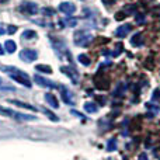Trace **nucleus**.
<instances>
[{
    "mask_svg": "<svg viewBox=\"0 0 160 160\" xmlns=\"http://www.w3.org/2000/svg\"><path fill=\"white\" fill-rule=\"evenodd\" d=\"M0 69H2L3 72L10 73V78L13 80H16L17 83H21V84H24L25 87H28V88L31 87V80L25 72L17 69V68H11V66H2Z\"/></svg>",
    "mask_w": 160,
    "mask_h": 160,
    "instance_id": "1",
    "label": "nucleus"
},
{
    "mask_svg": "<svg viewBox=\"0 0 160 160\" xmlns=\"http://www.w3.org/2000/svg\"><path fill=\"white\" fill-rule=\"evenodd\" d=\"M0 114L2 115H7L11 118H16L18 121H35L37 117L35 115H28V114H21V112H16V111L11 110H4V108L0 107Z\"/></svg>",
    "mask_w": 160,
    "mask_h": 160,
    "instance_id": "2",
    "label": "nucleus"
},
{
    "mask_svg": "<svg viewBox=\"0 0 160 160\" xmlns=\"http://www.w3.org/2000/svg\"><path fill=\"white\" fill-rule=\"evenodd\" d=\"M91 41H93V35L87 34L86 31H78L75 34V44L79 47H87Z\"/></svg>",
    "mask_w": 160,
    "mask_h": 160,
    "instance_id": "3",
    "label": "nucleus"
},
{
    "mask_svg": "<svg viewBox=\"0 0 160 160\" xmlns=\"http://www.w3.org/2000/svg\"><path fill=\"white\" fill-rule=\"evenodd\" d=\"M20 58L24 62H34L38 58V52L34 49H24L22 52H20Z\"/></svg>",
    "mask_w": 160,
    "mask_h": 160,
    "instance_id": "4",
    "label": "nucleus"
},
{
    "mask_svg": "<svg viewBox=\"0 0 160 160\" xmlns=\"http://www.w3.org/2000/svg\"><path fill=\"white\" fill-rule=\"evenodd\" d=\"M20 11H22L24 14H37L38 13V6L32 2L22 3V4L20 6Z\"/></svg>",
    "mask_w": 160,
    "mask_h": 160,
    "instance_id": "5",
    "label": "nucleus"
},
{
    "mask_svg": "<svg viewBox=\"0 0 160 160\" xmlns=\"http://www.w3.org/2000/svg\"><path fill=\"white\" fill-rule=\"evenodd\" d=\"M61 72L66 73V76L72 80L73 83H78L79 82V76H78V70L73 69L72 66H62L61 68Z\"/></svg>",
    "mask_w": 160,
    "mask_h": 160,
    "instance_id": "6",
    "label": "nucleus"
},
{
    "mask_svg": "<svg viewBox=\"0 0 160 160\" xmlns=\"http://www.w3.org/2000/svg\"><path fill=\"white\" fill-rule=\"evenodd\" d=\"M34 82H35L38 86H41V87H49V88H55L56 87V84L53 82H51V80L42 78V76H39V75L34 76Z\"/></svg>",
    "mask_w": 160,
    "mask_h": 160,
    "instance_id": "7",
    "label": "nucleus"
},
{
    "mask_svg": "<svg viewBox=\"0 0 160 160\" xmlns=\"http://www.w3.org/2000/svg\"><path fill=\"white\" fill-rule=\"evenodd\" d=\"M59 11L63 14H68V16H70V14H73L76 11V6L73 4V3L70 2H63L59 4Z\"/></svg>",
    "mask_w": 160,
    "mask_h": 160,
    "instance_id": "8",
    "label": "nucleus"
},
{
    "mask_svg": "<svg viewBox=\"0 0 160 160\" xmlns=\"http://www.w3.org/2000/svg\"><path fill=\"white\" fill-rule=\"evenodd\" d=\"M59 90H61V94H62V100H63L66 104H69V105H73L75 104V101H73V94L70 93L69 90H68V87H65V86H61L59 87Z\"/></svg>",
    "mask_w": 160,
    "mask_h": 160,
    "instance_id": "9",
    "label": "nucleus"
},
{
    "mask_svg": "<svg viewBox=\"0 0 160 160\" xmlns=\"http://www.w3.org/2000/svg\"><path fill=\"white\" fill-rule=\"evenodd\" d=\"M131 28H132V27H131V24H124V25H121V27L117 28L115 35L118 37V38H125V37L129 34Z\"/></svg>",
    "mask_w": 160,
    "mask_h": 160,
    "instance_id": "10",
    "label": "nucleus"
},
{
    "mask_svg": "<svg viewBox=\"0 0 160 160\" xmlns=\"http://www.w3.org/2000/svg\"><path fill=\"white\" fill-rule=\"evenodd\" d=\"M94 83H96V87L101 88V90H105V88H108V86H110V80L102 78V76H96Z\"/></svg>",
    "mask_w": 160,
    "mask_h": 160,
    "instance_id": "11",
    "label": "nucleus"
},
{
    "mask_svg": "<svg viewBox=\"0 0 160 160\" xmlns=\"http://www.w3.org/2000/svg\"><path fill=\"white\" fill-rule=\"evenodd\" d=\"M45 101H47L52 108H58L59 107V102H58V100H56V97L53 96V94H49V93L45 94Z\"/></svg>",
    "mask_w": 160,
    "mask_h": 160,
    "instance_id": "12",
    "label": "nucleus"
},
{
    "mask_svg": "<svg viewBox=\"0 0 160 160\" xmlns=\"http://www.w3.org/2000/svg\"><path fill=\"white\" fill-rule=\"evenodd\" d=\"M142 44H143V41H142V32L133 34L132 38H131V45L132 47H141Z\"/></svg>",
    "mask_w": 160,
    "mask_h": 160,
    "instance_id": "13",
    "label": "nucleus"
},
{
    "mask_svg": "<svg viewBox=\"0 0 160 160\" xmlns=\"http://www.w3.org/2000/svg\"><path fill=\"white\" fill-rule=\"evenodd\" d=\"M4 49H6V52H8V53L16 52V49H17L16 42H14L13 39H7V41L4 42Z\"/></svg>",
    "mask_w": 160,
    "mask_h": 160,
    "instance_id": "14",
    "label": "nucleus"
},
{
    "mask_svg": "<svg viewBox=\"0 0 160 160\" xmlns=\"http://www.w3.org/2000/svg\"><path fill=\"white\" fill-rule=\"evenodd\" d=\"M10 102H11V104H14V105H17V107L27 108V110H31V111H37V110H38V108L32 107V105H30V104H25V102H21V101H16V100H10Z\"/></svg>",
    "mask_w": 160,
    "mask_h": 160,
    "instance_id": "15",
    "label": "nucleus"
},
{
    "mask_svg": "<svg viewBox=\"0 0 160 160\" xmlns=\"http://www.w3.org/2000/svg\"><path fill=\"white\" fill-rule=\"evenodd\" d=\"M97 110H98V108H97V105L94 104V102H86L84 104V111L86 112H88V114H94V112H97Z\"/></svg>",
    "mask_w": 160,
    "mask_h": 160,
    "instance_id": "16",
    "label": "nucleus"
},
{
    "mask_svg": "<svg viewBox=\"0 0 160 160\" xmlns=\"http://www.w3.org/2000/svg\"><path fill=\"white\" fill-rule=\"evenodd\" d=\"M78 59H79L80 63L84 65V66H88V65H90V58H88L87 55H84V53H80L78 56Z\"/></svg>",
    "mask_w": 160,
    "mask_h": 160,
    "instance_id": "17",
    "label": "nucleus"
},
{
    "mask_svg": "<svg viewBox=\"0 0 160 160\" xmlns=\"http://www.w3.org/2000/svg\"><path fill=\"white\" fill-rule=\"evenodd\" d=\"M117 149V139H110V141L107 142V150L108 152H114V150Z\"/></svg>",
    "mask_w": 160,
    "mask_h": 160,
    "instance_id": "18",
    "label": "nucleus"
},
{
    "mask_svg": "<svg viewBox=\"0 0 160 160\" xmlns=\"http://www.w3.org/2000/svg\"><path fill=\"white\" fill-rule=\"evenodd\" d=\"M35 69L38 70V72H44V73H52V69H51L49 66H47V65H37Z\"/></svg>",
    "mask_w": 160,
    "mask_h": 160,
    "instance_id": "19",
    "label": "nucleus"
},
{
    "mask_svg": "<svg viewBox=\"0 0 160 160\" xmlns=\"http://www.w3.org/2000/svg\"><path fill=\"white\" fill-rule=\"evenodd\" d=\"M42 111H44V114H45L47 117H49L51 121H53V122H58V121H59V118H58V117H56L53 112H51V111H48V110H42Z\"/></svg>",
    "mask_w": 160,
    "mask_h": 160,
    "instance_id": "20",
    "label": "nucleus"
},
{
    "mask_svg": "<svg viewBox=\"0 0 160 160\" xmlns=\"http://www.w3.org/2000/svg\"><path fill=\"white\" fill-rule=\"evenodd\" d=\"M37 34L34 32V31H25V32H22V38H35Z\"/></svg>",
    "mask_w": 160,
    "mask_h": 160,
    "instance_id": "21",
    "label": "nucleus"
},
{
    "mask_svg": "<svg viewBox=\"0 0 160 160\" xmlns=\"http://www.w3.org/2000/svg\"><path fill=\"white\" fill-rule=\"evenodd\" d=\"M0 90H8V91H13L14 87H10V86L4 84V82H3L2 79H0Z\"/></svg>",
    "mask_w": 160,
    "mask_h": 160,
    "instance_id": "22",
    "label": "nucleus"
},
{
    "mask_svg": "<svg viewBox=\"0 0 160 160\" xmlns=\"http://www.w3.org/2000/svg\"><path fill=\"white\" fill-rule=\"evenodd\" d=\"M136 22H138V24H143L145 21H146V20H145V16L143 14H136Z\"/></svg>",
    "mask_w": 160,
    "mask_h": 160,
    "instance_id": "23",
    "label": "nucleus"
},
{
    "mask_svg": "<svg viewBox=\"0 0 160 160\" xmlns=\"http://www.w3.org/2000/svg\"><path fill=\"white\" fill-rule=\"evenodd\" d=\"M125 17H127V14H125L124 11H119V13L115 14V20H124Z\"/></svg>",
    "mask_w": 160,
    "mask_h": 160,
    "instance_id": "24",
    "label": "nucleus"
},
{
    "mask_svg": "<svg viewBox=\"0 0 160 160\" xmlns=\"http://www.w3.org/2000/svg\"><path fill=\"white\" fill-rule=\"evenodd\" d=\"M70 114H72V115H76V117H80L82 119H86V117L83 115V114H80V112H78V111H75V110L70 111Z\"/></svg>",
    "mask_w": 160,
    "mask_h": 160,
    "instance_id": "25",
    "label": "nucleus"
},
{
    "mask_svg": "<svg viewBox=\"0 0 160 160\" xmlns=\"http://www.w3.org/2000/svg\"><path fill=\"white\" fill-rule=\"evenodd\" d=\"M119 51H122V44H118V45H117V49H115V52H114L112 55H114V56H118V55H119Z\"/></svg>",
    "mask_w": 160,
    "mask_h": 160,
    "instance_id": "26",
    "label": "nucleus"
},
{
    "mask_svg": "<svg viewBox=\"0 0 160 160\" xmlns=\"http://www.w3.org/2000/svg\"><path fill=\"white\" fill-rule=\"evenodd\" d=\"M16 30H17V27H14V25H8L7 27V32L8 34H14L16 32Z\"/></svg>",
    "mask_w": 160,
    "mask_h": 160,
    "instance_id": "27",
    "label": "nucleus"
},
{
    "mask_svg": "<svg viewBox=\"0 0 160 160\" xmlns=\"http://www.w3.org/2000/svg\"><path fill=\"white\" fill-rule=\"evenodd\" d=\"M153 98H156V100L160 98V90H159V88H156V90H155V93H153Z\"/></svg>",
    "mask_w": 160,
    "mask_h": 160,
    "instance_id": "28",
    "label": "nucleus"
},
{
    "mask_svg": "<svg viewBox=\"0 0 160 160\" xmlns=\"http://www.w3.org/2000/svg\"><path fill=\"white\" fill-rule=\"evenodd\" d=\"M44 13H45V14H49V16H52V14L55 13V11L51 10V8H44Z\"/></svg>",
    "mask_w": 160,
    "mask_h": 160,
    "instance_id": "29",
    "label": "nucleus"
},
{
    "mask_svg": "<svg viewBox=\"0 0 160 160\" xmlns=\"http://www.w3.org/2000/svg\"><path fill=\"white\" fill-rule=\"evenodd\" d=\"M114 2H115V0H102V3H104V4H107V6L114 4Z\"/></svg>",
    "mask_w": 160,
    "mask_h": 160,
    "instance_id": "30",
    "label": "nucleus"
},
{
    "mask_svg": "<svg viewBox=\"0 0 160 160\" xmlns=\"http://www.w3.org/2000/svg\"><path fill=\"white\" fill-rule=\"evenodd\" d=\"M97 100H98V101H100V104H101V105H102V104H105V100L102 98L101 96H100V98H97Z\"/></svg>",
    "mask_w": 160,
    "mask_h": 160,
    "instance_id": "31",
    "label": "nucleus"
},
{
    "mask_svg": "<svg viewBox=\"0 0 160 160\" xmlns=\"http://www.w3.org/2000/svg\"><path fill=\"white\" fill-rule=\"evenodd\" d=\"M139 160H148V156H146V155H141V158H139Z\"/></svg>",
    "mask_w": 160,
    "mask_h": 160,
    "instance_id": "32",
    "label": "nucleus"
},
{
    "mask_svg": "<svg viewBox=\"0 0 160 160\" xmlns=\"http://www.w3.org/2000/svg\"><path fill=\"white\" fill-rule=\"evenodd\" d=\"M4 53V51H3V48H2V45H0V55H3Z\"/></svg>",
    "mask_w": 160,
    "mask_h": 160,
    "instance_id": "33",
    "label": "nucleus"
},
{
    "mask_svg": "<svg viewBox=\"0 0 160 160\" xmlns=\"http://www.w3.org/2000/svg\"><path fill=\"white\" fill-rule=\"evenodd\" d=\"M3 32H4V30H0V35H2V34H3Z\"/></svg>",
    "mask_w": 160,
    "mask_h": 160,
    "instance_id": "34",
    "label": "nucleus"
},
{
    "mask_svg": "<svg viewBox=\"0 0 160 160\" xmlns=\"http://www.w3.org/2000/svg\"><path fill=\"white\" fill-rule=\"evenodd\" d=\"M159 7H160V6H159ZM159 16H160V13H159Z\"/></svg>",
    "mask_w": 160,
    "mask_h": 160,
    "instance_id": "35",
    "label": "nucleus"
}]
</instances>
